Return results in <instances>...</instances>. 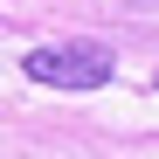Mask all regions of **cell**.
Listing matches in <instances>:
<instances>
[{
    "label": "cell",
    "mask_w": 159,
    "mask_h": 159,
    "mask_svg": "<svg viewBox=\"0 0 159 159\" xmlns=\"http://www.w3.org/2000/svg\"><path fill=\"white\" fill-rule=\"evenodd\" d=\"M21 69H28V83H48V90H104L118 56L104 42H48V48H28Z\"/></svg>",
    "instance_id": "cell-1"
},
{
    "label": "cell",
    "mask_w": 159,
    "mask_h": 159,
    "mask_svg": "<svg viewBox=\"0 0 159 159\" xmlns=\"http://www.w3.org/2000/svg\"><path fill=\"white\" fill-rule=\"evenodd\" d=\"M152 90H159V76H152Z\"/></svg>",
    "instance_id": "cell-2"
}]
</instances>
